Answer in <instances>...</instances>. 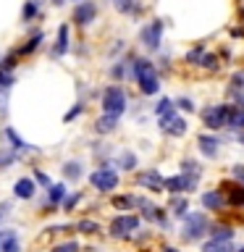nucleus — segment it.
I'll return each mask as SVG.
<instances>
[{"instance_id": "a19ab883", "label": "nucleus", "mask_w": 244, "mask_h": 252, "mask_svg": "<svg viewBox=\"0 0 244 252\" xmlns=\"http://www.w3.org/2000/svg\"><path fill=\"white\" fill-rule=\"evenodd\" d=\"M239 252H244V247H242V250H239Z\"/></svg>"}, {"instance_id": "423d86ee", "label": "nucleus", "mask_w": 244, "mask_h": 252, "mask_svg": "<svg viewBox=\"0 0 244 252\" xmlns=\"http://www.w3.org/2000/svg\"><path fill=\"white\" fill-rule=\"evenodd\" d=\"M197 179L194 173H181V176H171L165 179V189L168 192H192V189L197 187Z\"/></svg>"}, {"instance_id": "dca6fc26", "label": "nucleus", "mask_w": 244, "mask_h": 252, "mask_svg": "<svg viewBox=\"0 0 244 252\" xmlns=\"http://www.w3.org/2000/svg\"><path fill=\"white\" fill-rule=\"evenodd\" d=\"M139 184H145V187H150V189H160V187H165V179H160V173H142L139 176Z\"/></svg>"}, {"instance_id": "2eb2a0df", "label": "nucleus", "mask_w": 244, "mask_h": 252, "mask_svg": "<svg viewBox=\"0 0 244 252\" xmlns=\"http://www.w3.org/2000/svg\"><path fill=\"white\" fill-rule=\"evenodd\" d=\"M223 194H218V192H205L202 194V205L208 210H218V208H223Z\"/></svg>"}, {"instance_id": "79ce46f5", "label": "nucleus", "mask_w": 244, "mask_h": 252, "mask_svg": "<svg viewBox=\"0 0 244 252\" xmlns=\"http://www.w3.org/2000/svg\"><path fill=\"white\" fill-rule=\"evenodd\" d=\"M0 216H3V213H0Z\"/></svg>"}, {"instance_id": "ddd939ff", "label": "nucleus", "mask_w": 244, "mask_h": 252, "mask_svg": "<svg viewBox=\"0 0 244 252\" xmlns=\"http://www.w3.org/2000/svg\"><path fill=\"white\" fill-rule=\"evenodd\" d=\"M94 13H97L94 3H82V5H76V11H74V21L84 27V24H90L94 19Z\"/></svg>"}, {"instance_id": "5701e85b", "label": "nucleus", "mask_w": 244, "mask_h": 252, "mask_svg": "<svg viewBox=\"0 0 244 252\" xmlns=\"http://www.w3.org/2000/svg\"><path fill=\"white\" fill-rule=\"evenodd\" d=\"M168 110H173V105H171V100H168V97H163V100L155 105V116L160 118V116H165V113H168Z\"/></svg>"}, {"instance_id": "b1692460", "label": "nucleus", "mask_w": 244, "mask_h": 252, "mask_svg": "<svg viewBox=\"0 0 244 252\" xmlns=\"http://www.w3.org/2000/svg\"><path fill=\"white\" fill-rule=\"evenodd\" d=\"M76 228H79V231H82V234H94V231H97L100 226L94 223V220H82V223H79Z\"/></svg>"}, {"instance_id": "c9c22d12", "label": "nucleus", "mask_w": 244, "mask_h": 252, "mask_svg": "<svg viewBox=\"0 0 244 252\" xmlns=\"http://www.w3.org/2000/svg\"><path fill=\"white\" fill-rule=\"evenodd\" d=\"M176 105H179V108H181V110H194V105H192V102H189V100H186V97H181V100H179V102H176Z\"/></svg>"}, {"instance_id": "f3484780", "label": "nucleus", "mask_w": 244, "mask_h": 252, "mask_svg": "<svg viewBox=\"0 0 244 252\" xmlns=\"http://www.w3.org/2000/svg\"><path fill=\"white\" fill-rule=\"evenodd\" d=\"M63 200H66V187H63V184H55V187L47 189V202H50V205H58Z\"/></svg>"}, {"instance_id": "bb28decb", "label": "nucleus", "mask_w": 244, "mask_h": 252, "mask_svg": "<svg viewBox=\"0 0 244 252\" xmlns=\"http://www.w3.org/2000/svg\"><path fill=\"white\" fill-rule=\"evenodd\" d=\"M16 160V155L13 153H8V150H3V153H0V168H5V165H11Z\"/></svg>"}, {"instance_id": "cd10ccee", "label": "nucleus", "mask_w": 244, "mask_h": 252, "mask_svg": "<svg viewBox=\"0 0 244 252\" xmlns=\"http://www.w3.org/2000/svg\"><path fill=\"white\" fill-rule=\"evenodd\" d=\"M76 250H79L76 242H66V244H58V247H55L53 252H76Z\"/></svg>"}, {"instance_id": "4c0bfd02", "label": "nucleus", "mask_w": 244, "mask_h": 252, "mask_svg": "<svg viewBox=\"0 0 244 252\" xmlns=\"http://www.w3.org/2000/svg\"><path fill=\"white\" fill-rule=\"evenodd\" d=\"M11 82H13V79H11V76H5V74H0V87H11Z\"/></svg>"}, {"instance_id": "72a5a7b5", "label": "nucleus", "mask_w": 244, "mask_h": 252, "mask_svg": "<svg viewBox=\"0 0 244 252\" xmlns=\"http://www.w3.org/2000/svg\"><path fill=\"white\" fill-rule=\"evenodd\" d=\"M79 113H82V105H76L74 110H68V113H66V116H63V121H71V118H76Z\"/></svg>"}, {"instance_id": "39448f33", "label": "nucleus", "mask_w": 244, "mask_h": 252, "mask_svg": "<svg viewBox=\"0 0 244 252\" xmlns=\"http://www.w3.org/2000/svg\"><path fill=\"white\" fill-rule=\"evenodd\" d=\"M205 231H208V218H205L202 213L186 216V220H184V236L186 239H200Z\"/></svg>"}, {"instance_id": "f03ea898", "label": "nucleus", "mask_w": 244, "mask_h": 252, "mask_svg": "<svg viewBox=\"0 0 244 252\" xmlns=\"http://www.w3.org/2000/svg\"><path fill=\"white\" fill-rule=\"evenodd\" d=\"M126 110V94L121 87H108L105 94H102V113L121 118V113Z\"/></svg>"}, {"instance_id": "393cba45", "label": "nucleus", "mask_w": 244, "mask_h": 252, "mask_svg": "<svg viewBox=\"0 0 244 252\" xmlns=\"http://www.w3.org/2000/svg\"><path fill=\"white\" fill-rule=\"evenodd\" d=\"M3 134H5V139H11V142H13V145H16V150H24V147H27V145H24V142H21L19 137H16V131L11 129V126H8V129H5Z\"/></svg>"}, {"instance_id": "4468645a", "label": "nucleus", "mask_w": 244, "mask_h": 252, "mask_svg": "<svg viewBox=\"0 0 244 252\" xmlns=\"http://www.w3.org/2000/svg\"><path fill=\"white\" fill-rule=\"evenodd\" d=\"M202 252H236L231 242H223V239H210L202 244Z\"/></svg>"}, {"instance_id": "4be33fe9", "label": "nucleus", "mask_w": 244, "mask_h": 252, "mask_svg": "<svg viewBox=\"0 0 244 252\" xmlns=\"http://www.w3.org/2000/svg\"><path fill=\"white\" fill-rule=\"evenodd\" d=\"M213 239H223V242H231L234 239V231L228 226H215L213 228Z\"/></svg>"}, {"instance_id": "6e6552de", "label": "nucleus", "mask_w": 244, "mask_h": 252, "mask_svg": "<svg viewBox=\"0 0 244 252\" xmlns=\"http://www.w3.org/2000/svg\"><path fill=\"white\" fill-rule=\"evenodd\" d=\"M160 126L165 134H176V137H181L186 131V121L181 116H176V110H168L165 116H160Z\"/></svg>"}, {"instance_id": "58836bf2", "label": "nucleus", "mask_w": 244, "mask_h": 252, "mask_svg": "<svg viewBox=\"0 0 244 252\" xmlns=\"http://www.w3.org/2000/svg\"><path fill=\"white\" fill-rule=\"evenodd\" d=\"M165 252H176V250H173V247H165Z\"/></svg>"}, {"instance_id": "7ed1b4c3", "label": "nucleus", "mask_w": 244, "mask_h": 252, "mask_svg": "<svg viewBox=\"0 0 244 252\" xmlns=\"http://www.w3.org/2000/svg\"><path fill=\"white\" fill-rule=\"evenodd\" d=\"M202 121L208 129H223V126H228V121H231V108L228 105H210L202 110Z\"/></svg>"}, {"instance_id": "f257e3e1", "label": "nucleus", "mask_w": 244, "mask_h": 252, "mask_svg": "<svg viewBox=\"0 0 244 252\" xmlns=\"http://www.w3.org/2000/svg\"><path fill=\"white\" fill-rule=\"evenodd\" d=\"M134 76H137V84L145 94H155L160 90V82H157L155 66L150 61H134Z\"/></svg>"}, {"instance_id": "6ab92c4d", "label": "nucleus", "mask_w": 244, "mask_h": 252, "mask_svg": "<svg viewBox=\"0 0 244 252\" xmlns=\"http://www.w3.org/2000/svg\"><path fill=\"white\" fill-rule=\"evenodd\" d=\"M66 50H68V27L63 24V27L58 29V45H55V53L63 55Z\"/></svg>"}, {"instance_id": "20e7f679", "label": "nucleus", "mask_w": 244, "mask_h": 252, "mask_svg": "<svg viewBox=\"0 0 244 252\" xmlns=\"http://www.w3.org/2000/svg\"><path fill=\"white\" fill-rule=\"evenodd\" d=\"M90 184L94 189H100V192H113V189L118 187V173L110 168V165H105V168H97L90 173Z\"/></svg>"}, {"instance_id": "a211bd4d", "label": "nucleus", "mask_w": 244, "mask_h": 252, "mask_svg": "<svg viewBox=\"0 0 244 252\" xmlns=\"http://www.w3.org/2000/svg\"><path fill=\"white\" fill-rule=\"evenodd\" d=\"M116 124H118V118L105 113V116H102L100 121H97V131H100V134H110V131L116 129Z\"/></svg>"}, {"instance_id": "9b49d317", "label": "nucleus", "mask_w": 244, "mask_h": 252, "mask_svg": "<svg viewBox=\"0 0 244 252\" xmlns=\"http://www.w3.org/2000/svg\"><path fill=\"white\" fill-rule=\"evenodd\" d=\"M197 145H200L205 158H215L220 142H218V137H208V134H202V137H197Z\"/></svg>"}, {"instance_id": "1a4fd4ad", "label": "nucleus", "mask_w": 244, "mask_h": 252, "mask_svg": "<svg viewBox=\"0 0 244 252\" xmlns=\"http://www.w3.org/2000/svg\"><path fill=\"white\" fill-rule=\"evenodd\" d=\"M160 37H163V21H152L142 29V42H145L150 50H157V47H160Z\"/></svg>"}, {"instance_id": "412c9836", "label": "nucleus", "mask_w": 244, "mask_h": 252, "mask_svg": "<svg viewBox=\"0 0 244 252\" xmlns=\"http://www.w3.org/2000/svg\"><path fill=\"white\" fill-rule=\"evenodd\" d=\"M231 129H244V110H239V105L231 108V121H228Z\"/></svg>"}, {"instance_id": "f704fd0d", "label": "nucleus", "mask_w": 244, "mask_h": 252, "mask_svg": "<svg viewBox=\"0 0 244 252\" xmlns=\"http://www.w3.org/2000/svg\"><path fill=\"white\" fill-rule=\"evenodd\" d=\"M79 202V194H71V197H66V200H63V205H66V208L71 210V208H74V205Z\"/></svg>"}, {"instance_id": "ea45409f", "label": "nucleus", "mask_w": 244, "mask_h": 252, "mask_svg": "<svg viewBox=\"0 0 244 252\" xmlns=\"http://www.w3.org/2000/svg\"><path fill=\"white\" fill-rule=\"evenodd\" d=\"M239 142H244V134H239Z\"/></svg>"}, {"instance_id": "c85d7f7f", "label": "nucleus", "mask_w": 244, "mask_h": 252, "mask_svg": "<svg viewBox=\"0 0 244 252\" xmlns=\"http://www.w3.org/2000/svg\"><path fill=\"white\" fill-rule=\"evenodd\" d=\"M113 3H116V8L121 13H129L131 11V0H113Z\"/></svg>"}, {"instance_id": "aec40b11", "label": "nucleus", "mask_w": 244, "mask_h": 252, "mask_svg": "<svg viewBox=\"0 0 244 252\" xmlns=\"http://www.w3.org/2000/svg\"><path fill=\"white\" fill-rule=\"evenodd\" d=\"M63 176L71 179V181H76L79 176H82V165H79L76 160L74 163H66V165H63Z\"/></svg>"}, {"instance_id": "7c9ffc66", "label": "nucleus", "mask_w": 244, "mask_h": 252, "mask_svg": "<svg viewBox=\"0 0 244 252\" xmlns=\"http://www.w3.org/2000/svg\"><path fill=\"white\" fill-rule=\"evenodd\" d=\"M184 210H186L184 200H173V213H176V216H184Z\"/></svg>"}, {"instance_id": "f8f14e48", "label": "nucleus", "mask_w": 244, "mask_h": 252, "mask_svg": "<svg viewBox=\"0 0 244 252\" xmlns=\"http://www.w3.org/2000/svg\"><path fill=\"white\" fill-rule=\"evenodd\" d=\"M34 181L31 179H19L13 184V194L19 197V200H31V197H34Z\"/></svg>"}, {"instance_id": "c756f323", "label": "nucleus", "mask_w": 244, "mask_h": 252, "mask_svg": "<svg viewBox=\"0 0 244 252\" xmlns=\"http://www.w3.org/2000/svg\"><path fill=\"white\" fill-rule=\"evenodd\" d=\"M113 202L118 205V208H129V205H134V202H137V200H134V197H116Z\"/></svg>"}, {"instance_id": "e433bc0d", "label": "nucleus", "mask_w": 244, "mask_h": 252, "mask_svg": "<svg viewBox=\"0 0 244 252\" xmlns=\"http://www.w3.org/2000/svg\"><path fill=\"white\" fill-rule=\"evenodd\" d=\"M37 181H39V184H45L47 189H50V179H47L45 173H37Z\"/></svg>"}, {"instance_id": "2f4dec72", "label": "nucleus", "mask_w": 244, "mask_h": 252, "mask_svg": "<svg viewBox=\"0 0 244 252\" xmlns=\"http://www.w3.org/2000/svg\"><path fill=\"white\" fill-rule=\"evenodd\" d=\"M34 13H37V5H34V3H27V5H24V19H27V21H29Z\"/></svg>"}, {"instance_id": "473e14b6", "label": "nucleus", "mask_w": 244, "mask_h": 252, "mask_svg": "<svg viewBox=\"0 0 244 252\" xmlns=\"http://www.w3.org/2000/svg\"><path fill=\"white\" fill-rule=\"evenodd\" d=\"M231 173H234V179H236V181H244V165H234V171H231Z\"/></svg>"}, {"instance_id": "0eeeda50", "label": "nucleus", "mask_w": 244, "mask_h": 252, "mask_svg": "<svg viewBox=\"0 0 244 252\" xmlns=\"http://www.w3.org/2000/svg\"><path fill=\"white\" fill-rule=\"evenodd\" d=\"M137 228H139L137 216H116L110 220V234H116V236H126L129 231H137Z\"/></svg>"}, {"instance_id": "a878e982", "label": "nucleus", "mask_w": 244, "mask_h": 252, "mask_svg": "<svg viewBox=\"0 0 244 252\" xmlns=\"http://www.w3.org/2000/svg\"><path fill=\"white\" fill-rule=\"evenodd\" d=\"M121 163H123V168H137V155H131V153H123V158H121Z\"/></svg>"}, {"instance_id": "9d476101", "label": "nucleus", "mask_w": 244, "mask_h": 252, "mask_svg": "<svg viewBox=\"0 0 244 252\" xmlns=\"http://www.w3.org/2000/svg\"><path fill=\"white\" fill-rule=\"evenodd\" d=\"M0 252H21V244H19V236H16L13 228L0 234Z\"/></svg>"}]
</instances>
